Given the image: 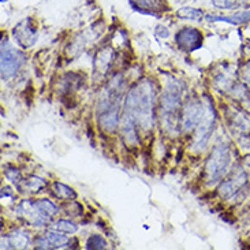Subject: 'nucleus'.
Segmentation results:
<instances>
[{"label":"nucleus","instance_id":"24","mask_svg":"<svg viewBox=\"0 0 250 250\" xmlns=\"http://www.w3.org/2000/svg\"><path fill=\"white\" fill-rule=\"evenodd\" d=\"M6 178L10 181V182L20 185L21 179H22V175H21V172L18 171V169L10 168L6 171Z\"/></svg>","mask_w":250,"mask_h":250},{"label":"nucleus","instance_id":"8","mask_svg":"<svg viewBox=\"0 0 250 250\" xmlns=\"http://www.w3.org/2000/svg\"><path fill=\"white\" fill-rule=\"evenodd\" d=\"M176 45L182 51L194 52L203 47L204 36L196 27H183L175 36Z\"/></svg>","mask_w":250,"mask_h":250},{"label":"nucleus","instance_id":"18","mask_svg":"<svg viewBox=\"0 0 250 250\" xmlns=\"http://www.w3.org/2000/svg\"><path fill=\"white\" fill-rule=\"evenodd\" d=\"M178 18L181 20H190V21H200L203 18L204 13L198 8H194V7H182L178 10Z\"/></svg>","mask_w":250,"mask_h":250},{"label":"nucleus","instance_id":"4","mask_svg":"<svg viewBox=\"0 0 250 250\" xmlns=\"http://www.w3.org/2000/svg\"><path fill=\"white\" fill-rule=\"evenodd\" d=\"M23 63V54L11 47L8 42H1V55H0V70L1 80L8 81L18 73V70Z\"/></svg>","mask_w":250,"mask_h":250},{"label":"nucleus","instance_id":"1","mask_svg":"<svg viewBox=\"0 0 250 250\" xmlns=\"http://www.w3.org/2000/svg\"><path fill=\"white\" fill-rule=\"evenodd\" d=\"M155 86L149 80L140 81L128 90L122 115L133 119L137 127L149 130L153 126Z\"/></svg>","mask_w":250,"mask_h":250},{"label":"nucleus","instance_id":"22","mask_svg":"<svg viewBox=\"0 0 250 250\" xmlns=\"http://www.w3.org/2000/svg\"><path fill=\"white\" fill-rule=\"evenodd\" d=\"M213 6L217 8H223V10H232L238 8L242 4V0H212Z\"/></svg>","mask_w":250,"mask_h":250},{"label":"nucleus","instance_id":"5","mask_svg":"<svg viewBox=\"0 0 250 250\" xmlns=\"http://www.w3.org/2000/svg\"><path fill=\"white\" fill-rule=\"evenodd\" d=\"M215 121H216V115H215L213 107L210 103H207L204 107V115L198 123V126H197L194 141H193V148L196 150H203V149L207 148L212 131H213V127H215Z\"/></svg>","mask_w":250,"mask_h":250},{"label":"nucleus","instance_id":"7","mask_svg":"<svg viewBox=\"0 0 250 250\" xmlns=\"http://www.w3.org/2000/svg\"><path fill=\"white\" fill-rule=\"evenodd\" d=\"M13 37L14 41L23 49L34 45L39 33H37V26L34 25L33 18H25L21 21L20 23H17L13 29Z\"/></svg>","mask_w":250,"mask_h":250},{"label":"nucleus","instance_id":"20","mask_svg":"<svg viewBox=\"0 0 250 250\" xmlns=\"http://www.w3.org/2000/svg\"><path fill=\"white\" fill-rule=\"evenodd\" d=\"M88 250H103L107 248V242L105 239L103 238V235H99V234H95V235H90L86 241V246H85Z\"/></svg>","mask_w":250,"mask_h":250},{"label":"nucleus","instance_id":"21","mask_svg":"<svg viewBox=\"0 0 250 250\" xmlns=\"http://www.w3.org/2000/svg\"><path fill=\"white\" fill-rule=\"evenodd\" d=\"M111 61H112V54H111V51H102L100 54L97 55V58H96L95 66H99V64H100L102 73H105V71L108 70L109 66H111Z\"/></svg>","mask_w":250,"mask_h":250},{"label":"nucleus","instance_id":"12","mask_svg":"<svg viewBox=\"0 0 250 250\" xmlns=\"http://www.w3.org/2000/svg\"><path fill=\"white\" fill-rule=\"evenodd\" d=\"M29 245L30 237L23 230H15L6 238H1V249H26Z\"/></svg>","mask_w":250,"mask_h":250},{"label":"nucleus","instance_id":"25","mask_svg":"<svg viewBox=\"0 0 250 250\" xmlns=\"http://www.w3.org/2000/svg\"><path fill=\"white\" fill-rule=\"evenodd\" d=\"M156 33L159 34L160 37H163V39H164V37H167V36H168V30H166V29H164V26H157V29H156Z\"/></svg>","mask_w":250,"mask_h":250},{"label":"nucleus","instance_id":"2","mask_svg":"<svg viewBox=\"0 0 250 250\" xmlns=\"http://www.w3.org/2000/svg\"><path fill=\"white\" fill-rule=\"evenodd\" d=\"M231 163V153L230 148L220 142L215 145V148L212 150V153L209 155V159L207 160L205 164V172H207V181L209 185H215L222 178H223Z\"/></svg>","mask_w":250,"mask_h":250},{"label":"nucleus","instance_id":"13","mask_svg":"<svg viewBox=\"0 0 250 250\" xmlns=\"http://www.w3.org/2000/svg\"><path fill=\"white\" fill-rule=\"evenodd\" d=\"M246 183V174L245 172H238L237 175L234 176L230 181L226 182L219 188V194L223 198H230L234 193H237L238 190L241 189Z\"/></svg>","mask_w":250,"mask_h":250},{"label":"nucleus","instance_id":"23","mask_svg":"<svg viewBox=\"0 0 250 250\" xmlns=\"http://www.w3.org/2000/svg\"><path fill=\"white\" fill-rule=\"evenodd\" d=\"M39 204H40L41 208L47 213H49L51 216H55L58 213V207L54 203H51L49 200H39Z\"/></svg>","mask_w":250,"mask_h":250},{"label":"nucleus","instance_id":"6","mask_svg":"<svg viewBox=\"0 0 250 250\" xmlns=\"http://www.w3.org/2000/svg\"><path fill=\"white\" fill-rule=\"evenodd\" d=\"M15 210H17L18 216L22 217L30 226H39V227L47 226L52 217L41 208L39 201H32V200L22 201Z\"/></svg>","mask_w":250,"mask_h":250},{"label":"nucleus","instance_id":"17","mask_svg":"<svg viewBox=\"0 0 250 250\" xmlns=\"http://www.w3.org/2000/svg\"><path fill=\"white\" fill-rule=\"evenodd\" d=\"M51 230L59 231V232H63V234H75L77 230H78V226L75 223H73L71 220H67V219H59L58 222H55L52 226H51Z\"/></svg>","mask_w":250,"mask_h":250},{"label":"nucleus","instance_id":"16","mask_svg":"<svg viewBox=\"0 0 250 250\" xmlns=\"http://www.w3.org/2000/svg\"><path fill=\"white\" fill-rule=\"evenodd\" d=\"M45 186L47 182L39 176H29L23 181V189L27 190V193H40V190L44 189Z\"/></svg>","mask_w":250,"mask_h":250},{"label":"nucleus","instance_id":"10","mask_svg":"<svg viewBox=\"0 0 250 250\" xmlns=\"http://www.w3.org/2000/svg\"><path fill=\"white\" fill-rule=\"evenodd\" d=\"M70 239L63 232L59 231H47L42 237H39L36 239V248L37 249H62L67 246Z\"/></svg>","mask_w":250,"mask_h":250},{"label":"nucleus","instance_id":"15","mask_svg":"<svg viewBox=\"0 0 250 250\" xmlns=\"http://www.w3.org/2000/svg\"><path fill=\"white\" fill-rule=\"evenodd\" d=\"M100 118V123H102V127L107 131H114L118 126V109L111 108L107 112L102 114Z\"/></svg>","mask_w":250,"mask_h":250},{"label":"nucleus","instance_id":"14","mask_svg":"<svg viewBox=\"0 0 250 250\" xmlns=\"http://www.w3.org/2000/svg\"><path fill=\"white\" fill-rule=\"evenodd\" d=\"M207 20L210 22H224V23H230V25H244L250 22V10H244V11H238L232 15H208Z\"/></svg>","mask_w":250,"mask_h":250},{"label":"nucleus","instance_id":"11","mask_svg":"<svg viewBox=\"0 0 250 250\" xmlns=\"http://www.w3.org/2000/svg\"><path fill=\"white\" fill-rule=\"evenodd\" d=\"M130 3L137 13L149 17H157L159 13L169 10L166 0H130Z\"/></svg>","mask_w":250,"mask_h":250},{"label":"nucleus","instance_id":"9","mask_svg":"<svg viewBox=\"0 0 250 250\" xmlns=\"http://www.w3.org/2000/svg\"><path fill=\"white\" fill-rule=\"evenodd\" d=\"M204 107L203 103L198 100H190L182 111V116H181V126L185 133L191 131L193 128L198 126V123L201 121L204 115Z\"/></svg>","mask_w":250,"mask_h":250},{"label":"nucleus","instance_id":"3","mask_svg":"<svg viewBox=\"0 0 250 250\" xmlns=\"http://www.w3.org/2000/svg\"><path fill=\"white\" fill-rule=\"evenodd\" d=\"M181 105V90L176 85H171L162 96L160 108H162V119L166 127H175L176 114Z\"/></svg>","mask_w":250,"mask_h":250},{"label":"nucleus","instance_id":"26","mask_svg":"<svg viewBox=\"0 0 250 250\" xmlns=\"http://www.w3.org/2000/svg\"><path fill=\"white\" fill-rule=\"evenodd\" d=\"M248 82H249V85H250V74L248 75Z\"/></svg>","mask_w":250,"mask_h":250},{"label":"nucleus","instance_id":"27","mask_svg":"<svg viewBox=\"0 0 250 250\" xmlns=\"http://www.w3.org/2000/svg\"><path fill=\"white\" fill-rule=\"evenodd\" d=\"M0 1H1V3H4V1H6V0H0Z\"/></svg>","mask_w":250,"mask_h":250},{"label":"nucleus","instance_id":"19","mask_svg":"<svg viewBox=\"0 0 250 250\" xmlns=\"http://www.w3.org/2000/svg\"><path fill=\"white\" fill-rule=\"evenodd\" d=\"M54 193L58 198H63V200H74V198H77V193L74 190L61 182L54 183Z\"/></svg>","mask_w":250,"mask_h":250}]
</instances>
